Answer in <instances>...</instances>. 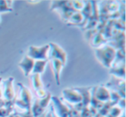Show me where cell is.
<instances>
[{
	"instance_id": "obj_1",
	"label": "cell",
	"mask_w": 126,
	"mask_h": 117,
	"mask_svg": "<svg viewBox=\"0 0 126 117\" xmlns=\"http://www.w3.org/2000/svg\"><path fill=\"white\" fill-rule=\"evenodd\" d=\"M95 56L104 67L110 69L115 60L116 50L109 45L102 46L95 48Z\"/></svg>"
},
{
	"instance_id": "obj_2",
	"label": "cell",
	"mask_w": 126,
	"mask_h": 117,
	"mask_svg": "<svg viewBox=\"0 0 126 117\" xmlns=\"http://www.w3.org/2000/svg\"><path fill=\"white\" fill-rule=\"evenodd\" d=\"M48 45L49 50L47 52V60H58L62 62L63 65H65L67 63V52H65V50L54 42H50Z\"/></svg>"
},
{
	"instance_id": "obj_3",
	"label": "cell",
	"mask_w": 126,
	"mask_h": 117,
	"mask_svg": "<svg viewBox=\"0 0 126 117\" xmlns=\"http://www.w3.org/2000/svg\"><path fill=\"white\" fill-rule=\"evenodd\" d=\"M49 50V45L46 44L42 47L30 46L29 47L27 56L35 60H47V52Z\"/></svg>"
},
{
	"instance_id": "obj_4",
	"label": "cell",
	"mask_w": 126,
	"mask_h": 117,
	"mask_svg": "<svg viewBox=\"0 0 126 117\" xmlns=\"http://www.w3.org/2000/svg\"><path fill=\"white\" fill-rule=\"evenodd\" d=\"M14 78L9 77L6 79H3L1 84V91H2V98L5 102H11L15 99V91L13 88Z\"/></svg>"
},
{
	"instance_id": "obj_5",
	"label": "cell",
	"mask_w": 126,
	"mask_h": 117,
	"mask_svg": "<svg viewBox=\"0 0 126 117\" xmlns=\"http://www.w3.org/2000/svg\"><path fill=\"white\" fill-rule=\"evenodd\" d=\"M63 98L67 102L73 105H77L81 103L82 96L75 89H65L62 91Z\"/></svg>"
},
{
	"instance_id": "obj_6",
	"label": "cell",
	"mask_w": 126,
	"mask_h": 117,
	"mask_svg": "<svg viewBox=\"0 0 126 117\" xmlns=\"http://www.w3.org/2000/svg\"><path fill=\"white\" fill-rule=\"evenodd\" d=\"M54 104V109L55 110V114L57 117H68V115L70 113V109L67 106L63 104V103L56 96L51 97Z\"/></svg>"
},
{
	"instance_id": "obj_7",
	"label": "cell",
	"mask_w": 126,
	"mask_h": 117,
	"mask_svg": "<svg viewBox=\"0 0 126 117\" xmlns=\"http://www.w3.org/2000/svg\"><path fill=\"white\" fill-rule=\"evenodd\" d=\"M96 98L102 103L110 101V92L105 86H95L93 88Z\"/></svg>"
},
{
	"instance_id": "obj_8",
	"label": "cell",
	"mask_w": 126,
	"mask_h": 117,
	"mask_svg": "<svg viewBox=\"0 0 126 117\" xmlns=\"http://www.w3.org/2000/svg\"><path fill=\"white\" fill-rule=\"evenodd\" d=\"M34 64H35V60H32L31 58H30L29 56L25 55L23 60L18 63V66L23 72L25 77H29L31 74L32 70H33Z\"/></svg>"
},
{
	"instance_id": "obj_9",
	"label": "cell",
	"mask_w": 126,
	"mask_h": 117,
	"mask_svg": "<svg viewBox=\"0 0 126 117\" xmlns=\"http://www.w3.org/2000/svg\"><path fill=\"white\" fill-rule=\"evenodd\" d=\"M110 46L113 47L116 51L120 50V49H124V32L118 31L111 37L110 40Z\"/></svg>"
},
{
	"instance_id": "obj_10",
	"label": "cell",
	"mask_w": 126,
	"mask_h": 117,
	"mask_svg": "<svg viewBox=\"0 0 126 117\" xmlns=\"http://www.w3.org/2000/svg\"><path fill=\"white\" fill-rule=\"evenodd\" d=\"M18 85H19V87H20V94H19L20 97L18 98L17 100L21 101L22 103H25L27 106L31 107L32 96H31V93H30V90L25 85H23V84H21V83H18Z\"/></svg>"
},
{
	"instance_id": "obj_11",
	"label": "cell",
	"mask_w": 126,
	"mask_h": 117,
	"mask_svg": "<svg viewBox=\"0 0 126 117\" xmlns=\"http://www.w3.org/2000/svg\"><path fill=\"white\" fill-rule=\"evenodd\" d=\"M79 94L82 96V102H81V105H82L83 108H86L89 106L90 99H91V90L92 87H79V88H74Z\"/></svg>"
},
{
	"instance_id": "obj_12",
	"label": "cell",
	"mask_w": 126,
	"mask_h": 117,
	"mask_svg": "<svg viewBox=\"0 0 126 117\" xmlns=\"http://www.w3.org/2000/svg\"><path fill=\"white\" fill-rule=\"evenodd\" d=\"M51 64H52V70L54 72L55 82L58 85H60L61 84V72L64 65L62 64V62L58 60H51Z\"/></svg>"
},
{
	"instance_id": "obj_13",
	"label": "cell",
	"mask_w": 126,
	"mask_h": 117,
	"mask_svg": "<svg viewBox=\"0 0 126 117\" xmlns=\"http://www.w3.org/2000/svg\"><path fill=\"white\" fill-rule=\"evenodd\" d=\"M110 73L113 75L114 78H117L119 79L122 78L123 80H124V78H125V64H124V62L110 67Z\"/></svg>"
},
{
	"instance_id": "obj_14",
	"label": "cell",
	"mask_w": 126,
	"mask_h": 117,
	"mask_svg": "<svg viewBox=\"0 0 126 117\" xmlns=\"http://www.w3.org/2000/svg\"><path fill=\"white\" fill-rule=\"evenodd\" d=\"M83 22H84V18H83L82 15H81L80 11H76L74 12L72 16H70L68 20H67L66 23L70 26V25H73V26H82Z\"/></svg>"
},
{
	"instance_id": "obj_15",
	"label": "cell",
	"mask_w": 126,
	"mask_h": 117,
	"mask_svg": "<svg viewBox=\"0 0 126 117\" xmlns=\"http://www.w3.org/2000/svg\"><path fill=\"white\" fill-rule=\"evenodd\" d=\"M48 60H35L31 74H42L45 71Z\"/></svg>"
},
{
	"instance_id": "obj_16",
	"label": "cell",
	"mask_w": 126,
	"mask_h": 117,
	"mask_svg": "<svg viewBox=\"0 0 126 117\" xmlns=\"http://www.w3.org/2000/svg\"><path fill=\"white\" fill-rule=\"evenodd\" d=\"M92 40H93V45L94 47H102L104 43L106 42V40L104 37V35H102V33L100 31H98V33L94 34L93 37H92Z\"/></svg>"
},
{
	"instance_id": "obj_17",
	"label": "cell",
	"mask_w": 126,
	"mask_h": 117,
	"mask_svg": "<svg viewBox=\"0 0 126 117\" xmlns=\"http://www.w3.org/2000/svg\"><path fill=\"white\" fill-rule=\"evenodd\" d=\"M13 1H7V0H0V14L5 12H11Z\"/></svg>"
},
{
	"instance_id": "obj_18",
	"label": "cell",
	"mask_w": 126,
	"mask_h": 117,
	"mask_svg": "<svg viewBox=\"0 0 126 117\" xmlns=\"http://www.w3.org/2000/svg\"><path fill=\"white\" fill-rule=\"evenodd\" d=\"M32 80V84L35 91H38L40 89H42V83L41 80V75L40 74H30Z\"/></svg>"
},
{
	"instance_id": "obj_19",
	"label": "cell",
	"mask_w": 126,
	"mask_h": 117,
	"mask_svg": "<svg viewBox=\"0 0 126 117\" xmlns=\"http://www.w3.org/2000/svg\"><path fill=\"white\" fill-rule=\"evenodd\" d=\"M121 112H122L121 108L117 107V105H114L108 112L106 117H119L121 115Z\"/></svg>"
},
{
	"instance_id": "obj_20",
	"label": "cell",
	"mask_w": 126,
	"mask_h": 117,
	"mask_svg": "<svg viewBox=\"0 0 126 117\" xmlns=\"http://www.w3.org/2000/svg\"><path fill=\"white\" fill-rule=\"evenodd\" d=\"M84 4L85 2H83V1H77V0L72 1V6L75 11H80L84 7Z\"/></svg>"
},
{
	"instance_id": "obj_21",
	"label": "cell",
	"mask_w": 126,
	"mask_h": 117,
	"mask_svg": "<svg viewBox=\"0 0 126 117\" xmlns=\"http://www.w3.org/2000/svg\"><path fill=\"white\" fill-rule=\"evenodd\" d=\"M79 114H80V117H93V115L88 107L82 108L81 111L79 112Z\"/></svg>"
},
{
	"instance_id": "obj_22",
	"label": "cell",
	"mask_w": 126,
	"mask_h": 117,
	"mask_svg": "<svg viewBox=\"0 0 126 117\" xmlns=\"http://www.w3.org/2000/svg\"><path fill=\"white\" fill-rule=\"evenodd\" d=\"M36 92H37V96H38L39 99H41V98H43L44 96H47V92H46V91H44L43 88H42V89L38 90V91H36Z\"/></svg>"
},
{
	"instance_id": "obj_23",
	"label": "cell",
	"mask_w": 126,
	"mask_h": 117,
	"mask_svg": "<svg viewBox=\"0 0 126 117\" xmlns=\"http://www.w3.org/2000/svg\"><path fill=\"white\" fill-rule=\"evenodd\" d=\"M5 106V101L2 97H0V108H4Z\"/></svg>"
},
{
	"instance_id": "obj_24",
	"label": "cell",
	"mask_w": 126,
	"mask_h": 117,
	"mask_svg": "<svg viewBox=\"0 0 126 117\" xmlns=\"http://www.w3.org/2000/svg\"><path fill=\"white\" fill-rule=\"evenodd\" d=\"M3 78L2 77H0V97H2V91H1V84H2Z\"/></svg>"
},
{
	"instance_id": "obj_25",
	"label": "cell",
	"mask_w": 126,
	"mask_h": 117,
	"mask_svg": "<svg viewBox=\"0 0 126 117\" xmlns=\"http://www.w3.org/2000/svg\"><path fill=\"white\" fill-rule=\"evenodd\" d=\"M7 117H15V114H11V115H9V116H7Z\"/></svg>"
},
{
	"instance_id": "obj_26",
	"label": "cell",
	"mask_w": 126,
	"mask_h": 117,
	"mask_svg": "<svg viewBox=\"0 0 126 117\" xmlns=\"http://www.w3.org/2000/svg\"><path fill=\"white\" fill-rule=\"evenodd\" d=\"M119 117H124V113H122L121 114V115Z\"/></svg>"
},
{
	"instance_id": "obj_27",
	"label": "cell",
	"mask_w": 126,
	"mask_h": 117,
	"mask_svg": "<svg viewBox=\"0 0 126 117\" xmlns=\"http://www.w3.org/2000/svg\"><path fill=\"white\" fill-rule=\"evenodd\" d=\"M15 117H21L19 115H17V114H15Z\"/></svg>"
},
{
	"instance_id": "obj_28",
	"label": "cell",
	"mask_w": 126,
	"mask_h": 117,
	"mask_svg": "<svg viewBox=\"0 0 126 117\" xmlns=\"http://www.w3.org/2000/svg\"><path fill=\"white\" fill-rule=\"evenodd\" d=\"M0 22H1V16H0Z\"/></svg>"
}]
</instances>
